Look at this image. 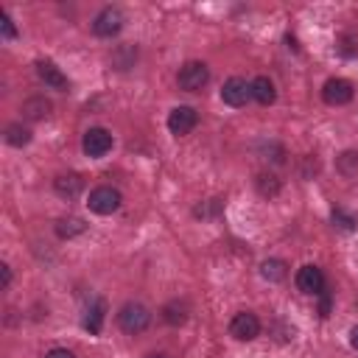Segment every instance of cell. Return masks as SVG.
<instances>
[{
  "instance_id": "7a4b0ae2",
  "label": "cell",
  "mask_w": 358,
  "mask_h": 358,
  "mask_svg": "<svg viewBox=\"0 0 358 358\" xmlns=\"http://www.w3.org/2000/svg\"><path fill=\"white\" fill-rule=\"evenodd\" d=\"M176 81L185 92H201V87L210 81V70H207L204 62H187V64L179 67Z\"/></svg>"
},
{
  "instance_id": "ac0fdd59",
  "label": "cell",
  "mask_w": 358,
  "mask_h": 358,
  "mask_svg": "<svg viewBox=\"0 0 358 358\" xmlns=\"http://www.w3.org/2000/svg\"><path fill=\"white\" fill-rule=\"evenodd\" d=\"M6 143L8 145H28L31 143V129L28 126H22V123H11V126H6Z\"/></svg>"
},
{
  "instance_id": "7c38bea8",
  "label": "cell",
  "mask_w": 358,
  "mask_h": 358,
  "mask_svg": "<svg viewBox=\"0 0 358 358\" xmlns=\"http://www.w3.org/2000/svg\"><path fill=\"white\" fill-rule=\"evenodd\" d=\"M81 187H84V182H81V176H78V173H62V176H56V179H53V190H56L59 196H64V199L78 196V193H81Z\"/></svg>"
},
{
  "instance_id": "277c9868",
  "label": "cell",
  "mask_w": 358,
  "mask_h": 358,
  "mask_svg": "<svg viewBox=\"0 0 358 358\" xmlns=\"http://www.w3.org/2000/svg\"><path fill=\"white\" fill-rule=\"evenodd\" d=\"M120 193L115 190V187H109V185H101V187H95L92 193H90V199H87V204H90V210L92 213H98V215H109V213H115L117 207H120Z\"/></svg>"
},
{
  "instance_id": "5bb4252c",
  "label": "cell",
  "mask_w": 358,
  "mask_h": 358,
  "mask_svg": "<svg viewBox=\"0 0 358 358\" xmlns=\"http://www.w3.org/2000/svg\"><path fill=\"white\" fill-rule=\"evenodd\" d=\"M103 313H106V302H103V299H95V302L87 308V313H84V327H87L92 336H98V333H101Z\"/></svg>"
},
{
  "instance_id": "7402d4cb",
  "label": "cell",
  "mask_w": 358,
  "mask_h": 358,
  "mask_svg": "<svg viewBox=\"0 0 358 358\" xmlns=\"http://www.w3.org/2000/svg\"><path fill=\"white\" fill-rule=\"evenodd\" d=\"M338 168H341L344 173H352V168H358V154H355V151H344L341 159H338Z\"/></svg>"
},
{
  "instance_id": "52a82bcc",
  "label": "cell",
  "mask_w": 358,
  "mask_h": 358,
  "mask_svg": "<svg viewBox=\"0 0 358 358\" xmlns=\"http://www.w3.org/2000/svg\"><path fill=\"white\" fill-rule=\"evenodd\" d=\"M249 98H252V84H246L243 78L232 76V78L224 81V87H221V101H224L227 106H243Z\"/></svg>"
},
{
  "instance_id": "3957f363",
  "label": "cell",
  "mask_w": 358,
  "mask_h": 358,
  "mask_svg": "<svg viewBox=\"0 0 358 358\" xmlns=\"http://www.w3.org/2000/svg\"><path fill=\"white\" fill-rule=\"evenodd\" d=\"M81 148H84V154H87V157L98 159V157H103V154H109V151H112V134H109L106 129H101V126H92V129H87V131H84Z\"/></svg>"
},
{
  "instance_id": "2e32d148",
  "label": "cell",
  "mask_w": 358,
  "mask_h": 358,
  "mask_svg": "<svg viewBox=\"0 0 358 358\" xmlns=\"http://www.w3.org/2000/svg\"><path fill=\"white\" fill-rule=\"evenodd\" d=\"M22 115L28 120H45L50 115V101H45V98H28L22 103Z\"/></svg>"
},
{
  "instance_id": "484cf974",
  "label": "cell",
  "mask_w": 358,
  "mask_h": 358,
  "mask_svg": "<svg viewBox=\"0 0 358 358\" xmlns=\"http://www.w3.org/2000/svg\"><path fill=\"white\" fill-rule=\"evenodd\" d=\"M350 344H352V350H358V327L350 330Z\"/></svg>"
},
{
  "instance_id": "30bf717a",
  "label": "cell",
  "mask_w": 358,
  "mask_h": 358,
  "mask_svg": "<svg viewBox=\"0 0 358 358\" xmlns=\"http://www.w3.org/2000/svg\"><path fill=\"white\" fill-rule=\"evenodd\" d=\"M322 98H324L330 106H344V103L352 101V84H350L347 78H330V81H324Z\"/></svg>"
},
{
  "instance_id": "8992f818",
  "label": "cell",
  "mask_w": 358,
  "mask_h": 358,
  "mask_svg": "<svg viewBox=\"0 0 358 358\" xmlns=\"http://www.w3.org/2000/svg\"><path fill=\"white\" fill-rule=\"evenodd\" d=\"M196 123H199V112H196L193 106H173L171 115H168V129H171V134H176V137L190 134V131L196 129Z\"/></svg>"
},
{
  "instance_id": "8fae6325",
  "label": "cell",
  "mask_w": 358,
  "mask_h": 358,
  "mask_svg": "<svg viewBox=\"0 0 358 358\" xmlns=\"http://www.w3.org/2000/svg\"><path fill=\"white\" fill-rule=\"evenodd\" d=\"M36 76H39L48 87H53V90H62V92H67V90H70L67 76H64L53 62H48V59H39V62H36Z\"/></svg>"
},
{
  "instance_id": "9c48e42d",
  "label": "cell",
  "mask_w": 358,
  "mask_h": 358,
  "mask_svg": "<svg viewBox=\"0 0 358 358\" xmlns=\"http://www.w3.org/2000/svg\"><path fill=\"white\" fill-rule=\"evenodd\" d=\"M296 288L302 291V294H313V296H319L322 291H324V274H322V268L319 266H302L299 271H296Z\"/></svg>"
},
{
  "instance_id": "44dd1931",
  "label": "cell",
  "mask_w": 358,
  "mask_h": 358,
  "mask_svg": "<svg viewBox=\"0 0 358 358\" xmlns=\"http://www.w3.org/2000/svg\"><path fill=\"white\" fill-rule=\"evenodd\" d=\"M333 224H336V227H341V229H355V224H358V221H355L352 215H347L344 210H333Z\"/></svg>"
},
{
  "instance_id": "6da1fadb",
  "label": "cell",
  "mask_w": 358,
  "mask_h": 358,
  "mask_svg": "<svg viewBox=\"0 0 358 358\" xmlns=\"http://www.w3.org/2000/svg\"><path fill=\"white\" fill-rule=\"evenodd\" d=\"M117 324H120L123 333L137 336L151 324V310L145 305H140V302H126L120 308V313H117Z\"/></svg>"
},
{
  "instance_id": "ffe728a7",
  "label": "cell",
  "mask_w": 358,
  "mask_h": 358,
  "mask_svg": "<svg viewBox=\"0 0 358 358\" xmlns=\"http://www.w3.org/2000/svg\"><path fill=\"white\" fill-rule=\"evenodd\" d=\"M257 187H260V193H263V196H274V193L280 190L277 176H271V173H268V176H266V173H260V176H257Z\"/></svg>"
},
{
  "instance_id": "d6986e66",
  "label": "cell",
  "mask_w": 358,
  "mask_h": 358,
  "mask_svg": "<svg viewBox=\"0 0 358 358\" xmlns=\"http://www.w3.org/2000/svg\"><path fill=\"white\" fill-rule=\"evenodd\" d=\"M162 319H165L168 324H185V319H187V308H185L182 302H168V305L162 308Z\"/></svg>"
},
{
  "instance_id": "cb8c5ba5",
  "label": "cell",
  "mask_w": 358,
  "mask_h": 358,
  "mask_svg": "<svg viewBox=\"0 0 358 358\" xmlns=\"http://www.w3.org/2000/svg\"><path fill=\"white\" fill-rule=\"evenodd\" d=\"M0 285H3V288H8V285H11V268H8L6 263L0 266Z\"/></svg>"
},
{
  "instance_id": "4316f807",
  "label": "cell",
  "mask_w": 358,
  "mask_h": 358,
  "mask_svg": "<svg viewBox=\"0 0 358 358\" xmlns=\"http://www.w3.org/2000/svg\"><path fill=\"white\" fill-rule=\"evenodd\" d=\"M148 358H168V355H162V352H154V355H148Z\"/></svg>"
},
{
  "instance_id": "5b68a950",
  "label": "cell",
  "mask_w": 358,
  "mask_h": 358,
  "mask_svg": "<svg viewBox=\"0 0 358 358\" xmlns=\"http://www.w3.org/2000/svg\"><path fill=\"white\" fill-rule=\"evenodd\" d=\"M120 28H123V14H120V8H115V6L101 8V11L95 14V20H92V31H95V36H103V39L115 36Z\"/></svg>"
},
{
  "instance_id": "603a6c76",
  "label": "cell",
  "mask_w": 358,
  "mask_h": 358,
  "mask_svg": "<svg viewBox=\"0 0 358 358\" xmlns=\"http://www.w3.org/2000/svg\"><path fill=\"white\" fill-rule=\"evenodd\" d=\"M0 31H3V39H14L17 36V28H14V22H11V17L6 11L0 14Z\"/></svg>"
},
{
  "instance_id": "ba28073f",
  "label": "cell",
  "mask_w": 358,
  "mask_h": 358,
  "mask_svg": "<svg viewBox=\"0 0 358 358\" xmlns=\"http://www.w3.org/2000/svg\"><path fill=\"white\" fill-rule=\"evenodd\" d=\"M229 333H232L238 341H252V338H257V333H260V322H257L255 313L241 310V313L232 316V322H229Z\"/></svg>"
},
{
  "instance_id": "9a60e30c",
  "label": "cell",
  "mask_w": 358,
  "mask_h": 358,
  "mask_svg": "<svg viewBox=\"0 0 358 358\" xmlns=\"http://www.w3.org/2000/svg\"><path fill=\"white\" fill-rule=\"evenodd\" d=\"M260 274H263V280H268V282H280V280H285L288 266H285V260H280V257H268V260H263Z\"/></svg>"
},
{
  "instance_id": "4fadbf2b",
  "label": "cell",
  "mask_w": 358,
  "mask_h": 358,
  "mask_svg": "<svg viewBox=\"0 0 358 358\" xmlns=\"http://www.w3.org/2000/svg\"><path fill=\"white\" fill-rule=\"evenodd\" d=\"M252 98H255L257 103H263V106L274 103V98H277V90H274L271 78H266V76H257V78L252 81Z\"/></svg>"
},
{
  "instance_id": "d4e9b609",
  "label": "cell",
  "mask_w": 358,
  "mask_h": 358,
  "mask_svg": "<svg viewBox=\"0 0 358 358\" xmlns=\"http://www.w3.org/2000/svg\"><path fill=\"white\" fill-rule=\"evenodd\" d=\"M45 358H76V355H73L70 350H62V347H56V350H50Z\"/></svg>"
},
{
  "instance_id": "e0dca14e",
  "label": "cell",
  "mask_w": 358,
  "mask_h": 358,
  "mask_svg": "<svg viewBox=\"0 0 358 358\" xmlns=\"http://www.w3.org/2000/svg\"><path fill=\"white\" fill-rule=\"evenodd\" d=\"M84 229H87V224H84L81 218H76V215L56 221V235H59V238H73V235H81Z\"/></svg>"
}]
</instances>
